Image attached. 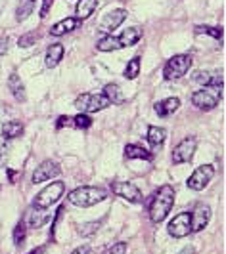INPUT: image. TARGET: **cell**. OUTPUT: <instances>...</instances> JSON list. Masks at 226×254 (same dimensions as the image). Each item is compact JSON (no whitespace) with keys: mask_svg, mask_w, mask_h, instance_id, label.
<instances>
[{"mask_svg":"<svg viewBox=\"0 0 226 254\" xmlns=\"http://www.w3.org/2000/svg\"><path fill=\"white\" fill-rule=\"evenodd\" d=\"M35 41H37V33H27V35H23L21 39H19V46L21 48H29V46H33L35 44Z\"/></svg>","mask_w":226,"mask_h":254,"instance_id":"obj_33","label":"cell"},{"mask_svg":"<svg viewBox=\"0 0 226 254\" xmlns=\"http://www.w3.org/2000/svg\"><path fill=\"white\" fill-rule=\"evenodd\" d=\"M71 254H90V249L88 247H79V249H75Z\"/></svg>","mask_w":226,"mask_h":254,"instance_id":"obj_37","label":"cell"},{"mask_svg":"<svg viewBox=\"0 0 226 254\" xmlns=\"http://www.w3.org/2000/svg\"><path fill=\"white\" fill-rule=\"evenodd\" d=\"M8 86H10V90H12V94H14V98L17 101H23L25 99V86L21 85V81H19V77L17 75H10V79H8Z\"/></svg>","mask_w":226,"mask_h":254,"instance_id":"obj_23","label":"cell"},{"mask_svg":"<svg viewBox=\"0 0 226 254\" xmlns=\"http://www.w3.org/2000/svg\"><path fill=\"white\" fill-rule=\"evenodd\" d=\"M104 96L110 99V103H113V105H121V103L125 101V96H123L121 88L117 85H106V88H104Z\"/></svg>","mask_w":226,"mask_h":254,"instance_id":"obj_22","label":"cell"},{"mask_svg":"<svg viewBox=\"0 0 226 254\" xmlns=\"http://www.w3.org/2000/svg\"><path fill=\"white\" fill-rule=\"evenodd\" d=\"M125 157L127 159H142V161H152L154 159V155L148 149L140 147V145H127L125 147Z\"/></svg>","mask_w":226,"mask_h":254,"instance_id":"obj_21","label":"cell"},{"mask_svg":"<svg viewBox=\"0 0 226 254\" xmlns=\"http://www.w3.org/2000/svg\"><path fill=\"white\" fill-rule=\"evenodd\" d=\"M6 48H8V39H0V56L6 52Z\"/></svg>","mask_w":226,"mask_h":254,"instance_id":"obj_38","label":"cell"},{"mask_svg":"<svg viewBox=\"0 0 226 254\" xmlns=\"http://www.w3.org/2000/svg\"><path fill=\"white\" fill-rule=\"evenodd\" d=\"M61 174V169H59V165L54 163V161H44L41 163L37 170L33 172V178H31V182L33 184H43L46 180H52V178H56Z\"/></svg>","mask_w":226,"mask_h":254,"instance_id":"obj_9","label":"cell"},{"mask_svg":"<svg viewBox=\"0 0 226 254\" xmlns=\"http://www.w3.org/2000/svg\"><path fill=\"white\" fill-rule=\"evenodd\" d=\"M69 203H73L75 207H94L102 203L104 199H108V191L102 187H92V185H85V187H77L69 193Z\"/></svg>","mask_w":226,"mask_h":254,"instance_id":"obj_2","label":"cell"},{"mask_svg":"<svg viewBox=\"0 0 226 254\" xmlns=\"http://www.w3.org/2000/svg\"><path fill=\"white\" fill-rule=\"evenodd\" d=\"M52 4H54V0H43V8H41V17H46L48 12H50V8H52Z\"/></svg>","mask_w":226,"mask_h":254,"instance_id":"obj_36","label":"cell"},{"mask_svg":"<svg viewBox=\"0 0 226 254\" xmlns=\"http://www.w3.org/2000/svg\"><path fill=\"white\" fill-rule=\"evenodd\" d=\"M63 57V44H52L46 52V67H56Z\"/></svg>","mask_w":226,"mask_h":254,"instance_id":"obj_18","label":"cell"},{"mask_svg":"<svg viewBox=\"0 0 226 254\" xmlns=\"http://www.w3.org/2000/svg\"><path fill=\"white\" fill-rule=\"evenodd\" d=\"M138 73H140V57H132L128 61L127 69H125V77L128 81H134L138 77Z\"/></svg>","mask_w":226,"mask_h":254,"instance_id":"obj_26","label":"cell"},{"mask_svg":"<svg viewBox=\"0 0 226 254\" xmlns=\"http://www.w3.org/2000/svg\"><path fill=\"white\" fill-rule=\"evenodd\" d=\"M33 8H35V0H25L19 8H17V21H23V19H27L31 12H33Z\"/></svg>","mask_w":226,"mask_h":254,"instance_id":"obj_27","label":"cell"},{"mask_svg":"<svg viewBox=\"0 0 226 254\" xmlns=\"http://www.w3.org/2000/svg\"><path fill=\"white\" fill-rule=\"evenodd\" d=\"M169 235L174 239H182L192 233V222H190V212H180L169 222Z\"/></svg>","mask_w":226,"mask_h":254,"instance_id":"obj_8","label":"cell"},{"mask_svg":"<svg viewBox=\"0 0 226 254\" xmlns=\"http://www.w3.org/2000/svg\"><path fill=\"white\" fill-rule=\"evenodd\" d=\"M196 147H198V140H196V138H192V136L184 138V140L172 149V163H174V165L190 163L194 153H196Z\"/></svg>","mask_w":226,"mask_h":254,"instance_id":"obj_6","label":"cell"},{"mask_svg":"<svg viewBox=\"0 0 226 254\" xmlns=\"http://www.w3.org/2000/svg\"><path fill=\"white\" fill-rule=\"evenodd\" d=\"M63 191H65V184L63 182H54V184H48L44 187L43 191L35 197L33 201V207H37V209H48V207H52L54 203L59 201V197L63 195Z\"/></svg>","mask_w":226,"mask_h":254,"instance_id":"obj_5","label":"cell"},{"mask_svg":"<svg viewBox=\"0 0 226 254\" xmlns=\"http://www.w3.org/2000/svg\"><path fill=\"white\" fill-rule=\"evenodd\" d=\"M23 134V123L19 121H10L2 125V138L4 140H15Z\"/></svg>","mask_w":226,"mask_h":254,"instance_id":"obj_16","label":"cell"},{"mask_svg":"<svg viewBox=\"0 0 226 254\" xmlns=\"http://www.w3.org/2000/svg\"><path fill=\"white\" fill-rule=\"evenodd\" d=\"M196 33H198V35H209L213 39H223V29H217V27L198 25V27H196Z\"/></svg>","mask_w":226,"mask_h":254,"instance_id":"obj_29","label":"cell"},{"mask_svg":"<svg viewBox=\"0 0 226 254\" xmlns=\"http://www.w3.org/2000/svg\"><path fill=\"white\" fill-rule=\"evenodd\" d=\"M4 155H6V149H4V147H0V159H2Z\"/></svg>","mask_w":226,"mask_h":254,"instance_id":"obj_41","label":"cell"},{"mask_svg":"<svg viewBox=\"0 0 226 254\" xmlns=\"http://www.w3.org/2000/svg\"><path fill=\"white\" fill-rule=\"evenodd\" d=\"M25 235H27V226H25V222H19L14 229V243L17 245V247H21V245H23Z\"/></svg>","mask_w":226,"mask_h":254,"instance_id":"obj_28","label":"cell"},{"mask_svg":"<svg viewBox=\"0 0 226 254\" xmlns=\"http://www.w3.org/2000/svg\"><path fill=\"white\" fill-rule=\"evenodd\" d=\"M140 39H142V31L138 27L127 29V31H123V33H121V37H119V41H121V46H123V48H127V46H134Z\"/></svg>","mask_w":226,"mask_h":254,"instance_id":"obj_19","label":"cell"},{"mask_svg":"<svg viewBox=\"0 0 226 254\" xmlns=\"http://www.w3.org/2000/svg\"><path fill=\"white\" fill-rule=\"evenodd\" d=\"M211 220V209L203 203H198L194 207V212L190 214V222H192V231H201Z\"/></svg>","mask_w":226,"mask_h":254,"instance_id":"obj_10","label":"cell"},{"mask_svg":"<svg viewBox=\"0 0 226 254\" xmlns=\"http://www.w3.org/2000/svg\"><path fill=\"white\" fill-rule=\"evenodd\" d=\"M96 10V0H79L77 8H75V14H77V19H86L90 17L92 12Z\"/></svg>","mask_w":226,"mask_h":254,"instance_id":"obj_20","label":"cell"},{"mask_svg":"<svg viewBox=\"0 0 226 254\" xmlns=\"http://www.w3.org/2000/svg\"><path fill=\"white\" fill-rule=\"evenodd\" d=\"M127 253V243H115L104 254H125Z\"/></svg>","mask_w":226,"mask_h":254,"instance_id":"obj_34","label":"cell"},{"mask_svg":"<svg viewBox=\"0 0 226 254\" xmlns=\"http://www.w3.org/2000/svg\"><path fill=\"white\" fill-rule=\"evenodd\" d=\"M44 209H37V207H33L31 211L27 212V222H25V226L29 227H41L46 224V220H48V214H44Z\"/></svg>","mask_w":226,"mask_h":254,"instance_id":"obj_17","label":"cell"},{"mask_svg":"<svg viewBox=\"0 0 226 254\" xmlns=\"http://www.w3.org/2000/svg\"><path fill=\"white\" fill-rule=\"evenodd\" d=\"M73 127V117H59L56 123V128H65Z\"/></svg>","mask_w":226,"mask_h":254,"instance_id":"obj_35","label":"cell"},{"mask_svg":"<svg viewBox=\"0 0 226 254\" xmlns=\"http://www.w3.org/2000/svg\"><path fill=\"white\" fill-rule=\"evenodd\" d=\"M178 107H180V99L167 98V99H163V101H159V103H156V113L159 115V117H169V115L174 113Z\"/></svg>","mask_w":226,"mask_h":254,"instance_id":"obj_15","label":"cell"},{"mask_svg":"<svg viewBox=\"0 0 226 254\" xmlns=\"http://www.w3.org/2000/svg\"><path fill=\"white\" fill-rule=\"evenodd\" d=\"M43 253H44V247H39V249H33V251L27 254H43Z\"/></svg>","mask_w":226,"mask_h":254,"instance_id":"obj_40","label":"cell"},{"mask_svg":"<svg viewBox=\"0 0 226 254\" xmlns=\"http://www.w3.org/2000/svg\"><path fill=\"white\" fill-rule=\"evenodd\" d=\"M174 205V189L172 185H161L150 203V220L154 224H161Z\"/></svg>","mask_w":226,"mask_h":254,"instance_id":"obj_1","label":"cell"},{"mask_svg":"<svg viewBox=\"0 0 226 254\" xmlns=\"http://www.w3.org/2000/svg\"><path fill=\"white\" fill-rule=\"evenodd\" d=\"M79 25H81V19H77V17H63V19L57 21L56 25H52L50 33H52L54 37H61V35H65V33H69V31H75Z\"/></svg>","mask_w":226,"mask_h":254,"instance_id":"obj_14","label":"cell"},{"mask_svg":"<svg viewBox=\"0 0 226 254\" xmlns=\"http://www.w3.org/2000/svg\"><path fill=\"white\" fill-rule=\"evenodd\" d=\"M73 127L75 128H90L92 127V119L88 117V113H79L77 117H73Z\"/></svg>","mask_w":226,"mask_h":254,"instance_id":"obj_30","label":"cell"},{"mask_svg":"<svg viewBox=\"0 0 226 254\" xmlns=\"http://www.w3.org/2000/svg\"><path fill=\"white\" fill-rule=\"evenodd\" d=\"M211 77H213V73H203V71H198L196 75H194V81L196 83H199V85H205V86H209V83H211Z\"/></svg>","mask_w":226,"mask_h":254,"instance_id":"obj_32","label":"cell"},{"mask_svg":"<svg viewBox=\"0 0 226 254\" xmlns=\"http://www.w3.org/2000/svg\"><path fill=\"white\" fill-rule=\"evenodd\" d=\"M165 136H167L165 128H159V127L148 128V141H150V145H154V147H159V145L165 141Z\"/></svg>","mask_w":226,"mask_h":254,"instance_id":"obj_25","label":"cell"},{"mask_svg":"<svg viewBox=\"0 0 226 254\" xmlns=\"http://www.w3.org/2000/svg\"><path fill=\"white\" fill-rule=\"evenodd\" d=\"M192 67V56L188 54H178V56H172L165 63V69H163V77L167 81H176L184 77L188 71Z\"/></svg>","mask_w":226,"mask_h":254,"instance_id":"obj_3","label":"cell"},{"mask_svg":"<svg viewBox=\"0 0 226 254\" xmlns=\"http://www.w3.org/2000/svg\"><path fill=\"white\" fill-rule=\"evenodd\" d=\"M213 176H215V169L211 165H201V167H198L192 172V176L188 178V184L186 185L190 189H194V191H201L213 180Z\"/></svg>","mask_w":226,"mask_h":254,"instance_id":"obj_7","label":"cell"},{"mask_svg":"<svg viewBox=\"0 0 226 254\" xmlns=\"http://www.w3.org/2000/svg\"><path fill=\"white\" fill-rule=\"evenodd\" d=\"M100 227H102V220H100V222H90V224H83V226H79V233H81L83 237H88V235L96 233Z\"/></svg>","mask_w":226,"mask_h":254,"instance_id":"obj_31","label":"cell"},{"mask_svg":"<svg viewBox=\"0 0 226 254\" xmlns=\"http://www.w3.org/2000/svg\"><path fill=\"white\" fill-rule=\"evenodd\" d=\"M192 103L201 109V111H211L217 107V103H219V98L217 96H213L211 92H207V90H199L196 92L194 96H192Z\"/></svg>","mask_w":226,"mask_h":254,"instance_id":"obj_12","label":"cell"},{"mask_svg":"<svg viewBox=\"0 0 226 254\" xmlns=\"http://www.w3.org/2000/svg\"><path fill=\"white\" fill-rule=\"evenodd\" d=\"M110 99L106 98L104 94H83L75 99V107L81 113H98L102 109L110 107Z\"/></svg>","mask_w":226,"mask_h":254,"instance_id":"obj_4","label":"cell"},{"mask_svg":"<svg viewBox=\"0 0 226 254\" xmlns=\"http://www.w3.org/2000/svg\"><path fill=\"white\" fill-rule=\"evenodd\" d=\"M127 17V10H113L108 15H104L102 23H100V31L104 33H112L113 29H117Z\"/></svg>","mask_w":226,"mask_h":254,"instance_id":"obj_13","label":"cell"},{"mask_svg":"<svg viewBox=\"0 0 226 254\" xmlns=\"http://www.w3.org/2000/svg\"><path fill=\"white\" fill-rule=\"evenodd\" d=\"M15 176H17V174H15V170H8V178H10V182H12V184L15 182Z\"/></svg>","mask_w":226,"mask_h":254,"instance_id":"obj_39","label":"cell"},{"mask_svg":"<svg viewBox=\"0 0 226 254\" xmlns=\"http://www.w3.org/2000/svg\"><path fill=\"white\" fill-rule=\"evenodd\" d=\"M119 48H123V46H121V41H119V37L108 35V37H104L102 41H98L100 52H112V50H119Z\"/></svg>","mask_w":226,"mask_h":254,"instance_id":"obj_24","label":"cell"},{"mask_svg":"<svg viewBox=\"0 0 226 254\" xmlns=\"http://www.w3.org/2000/svg\"><path fill=\"white\" fill-rule=\"evenodd\" d=\"M112 191L119 197L127 199L128 203H140L142 201L140 189L130 182H115V184H112Z\"/></svg>","mask_w":226,"mask_h":254,"instance_id":"obj_11","label":"cell"}]
</instances>
